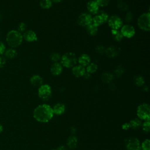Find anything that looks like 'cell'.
<instances>
[{
	"instance_id": "d6a6232c",
	"label": "cell",
	"mask_w": 150,
	"mask_h": 150,
	"mask_svg": "<svg viewBox=\"0 0 150 150\" xmlns=\"http://www.w3.org/2000/svg\"><path fill=\"white\" fill-rule=\"evenodd\" d=\"M99 6L104 7L108 5L110 0H94Z\"/></svg>"
},
{
	"instance_id": "9c48e42d",
	"label": "cell",
	"mask_w": 150,
	"mask_h": 150,
	"mask_svg": "<svg viewBox=\"0 0 150 150\" xmlns=\"http://www.w3.org/2000/svg\"><path fill=\"white\" fill-rule=\"evenodd\" d=\"M120 32L122 35L123 37L127 38H132L135 33V28L130 25H124L122 26Z\"/></svg>"
},
{
	"instance_id": "f1b7e54d",
	"label": "cell",
	"mask_w": 150,
	"mask_h": 150,
	"mask_svg": "<svg viewBox=\"0 0 150 150\" xmlns=\"http://www.w3.org/2000/svg\"><path fill=\"white\" fill-rule=\"evenodd\" d=\"M50 60L52 61H53L54 63L58 62V61H59L60 60L61 56L60 55V54L59 53L53 52L50 54Z\"/></svg>"
},
{
	"instance_id": "ee69618b",
	"label": "cell",
	"mask_w": 150,
	"mask_h": 150,
	"mask_svg": "<svg viewBox=\"0 0 150 150\" xmlns=\"http://www.w3.org/2000/svg\"><path fill=\"white\" fill-rule=\"evenodd\" d=\"M52 1L54 3H59V2H60L61 1H62V0H52Z\"/></svg>"
},
{
	"instance_id": "74e56055",
	"label": "cell",
	"mask_w": 150,
	"mask_h": 150,
	"mask_svg": "<svg viewBox=\"0 0 150 150\" xmlns=\"http://www.w3.org/2000/svg\"><path fill=\"white\" fill-rule=\"evenodd\" d=\"M96 52H97L98 53H99V54H103V53H105V47H104L103 46H102V45H99V46H98L96 47Z\"/></svg>"
},
{
	"instance_id": "4dcf8cb0",
	"label": "cell",
	"mask_w": 150,
	"mask_h": 150,
	"mask_svg": "<svg viewBox=\"0 0 150 150\" xmlns=\"http://www.w3.org/2000/svg\"><path fill=\"white\" fill-rule=\"evenodd\" d=\"M118 9L121 11H123V12H125V11H127L128 9V5L125 3L124 2H120V3H118Z\"/></svg>"
},
{
	"instance_id": "44dd1931",
	"label": "cell",
	"mask_w": 150,
	"mask_h": 150,
	"mask_svg": "<svg viewBox=\"0 0 150 150\" xmlns=\"http://www.w3.org/2000/svg\"><path fill=\"white\" fill-rule=\"evenodd\" d=\"M92 23L95 25L96 26L98 27L99 26L104 23L103 19L102 17L98 13H97L94 17L92 18Z\"/></svg>"
},
{
	"instance_id": "52a82bcc",
	"label": "cell",
	"mask_w": 150,
	"mask_h": 150,
	"mask_svg": "<svg viewBox=\"0 0 150 150\" xmlns=\"http://www.w3.org/2000/svg\"><path fill=\"white\" fill-rule=\"evenodd\" d=\"M109 27L111 29L118 30L122 26V21L120 16L113 15L108 18L107 21Z\"/></svg>"
},
{
	"instance_id": "1f68e13d",
	"label": "cell",
	"mask_w": 150,
	"mask_h": 150,
	"mask_svg": "<svg viewBox=\"0 0 150 150\" xmlns=\"http://www.w3.org/2000/svg\"><path fill=\"white\" fill-rule=\"evenodd\" d=\"M142 129L145 132H149L150 129V122L149 120L145 121L142 124Z\"/></svg>"
},
{
	"instance_id": "d4e9b609",
	"label": "cell",
	"mask_w": 150,
	"mask_h": 150,
	"mask_svg": "<svg viewBox=\"0 0 150 150\" xmlns=\"http://www.w3.org/2000/svg\"><path fill=\"white\" fill-rule=\"evenodd\" d=\"M113 79V75L110 73H108V72H105L104 73H103L101 76V80L104 83H110Z\"/></svg>"
},
{
	"instance_id": "3957f363",
	"label": "cell",
	"mask_w": 150,
	"mask_h": 150,
	"mask_svg": "<svg viewBox=\"0 0 150 150\" xmlns=\"http://www.w3.org/2000/svg\"><path fill=\"white\" fill-rule=\"evenodd\" d=\"M60 64L63 67L69 69L72 68L76 65L77 63V57L73 52H67L64 53L60 58Z\"/></svg>"
},
{
	"instance_id": "8992f818",
	"label": "cell",
	"mask_w": 150,
	"mask_h": 150,
	"mask_svg": "<svg viewBox=\"0 0 150 150\" xmlns=\"http://www.w3.org/2000/svg\"><path fill=\"white\" fill-rule=\"evenodd\" d=\"M38 96L40 99L46 101L52 96V88L48 84H42L38 88Z\"/></svg>"
},
{
	"instance_id": "9a60e30c",
	"label": "cell",
	"mask_w": 150,
	"mask_h": 150,
	"mask_svg": "<svg viewBox=\"0 0 150 150\" xmlns=\"http://www.w3.org/2000/svg\"><path fill=\"white\" fill-rule=\"evenodd\" d=\"M91 59L90 57L87 54H81L79 58H77V62L79 63L80 65L86 67L90 63Z\"/></svg>"
},
{
	"instance_id": "b9f144b4",
	"label": "cell",
	"mask_w": 150,
	"mask_h": 150,
	"mask_svg": "<svg viewBox=\"0 0 150 150\" xmlns=\"http://www.w3.org/2000/svg\"><path fill=\"white\" fill-rule=\"evenodd\" d=\"M90 74L86 71V73H84V74L83 75V77L84 78H85V79H88V78L90 77Z\"/></svg>"
},
{
	"instance_id": "8d00e7d4",
	"label": "cell",
	"mask_w": 150,
	"mask_h": 150,
	"mask_svg": "<svg viewBox=\"0 0 150 150\" xmlns=\"http://www.w3.org/2000/svg\"><path fill=\"white\" fill-rule=\"evenodd\" d=\"M124 72V69L122 67H118L115 70V74L117 77H120L122 74Z\"/></svg>"
},
{
	"instance_id": "836d02e7",
	"label": "cell",
	"mask_w": 150,
	"mask_h": 150,
	"mask_svg": "<svg viewBox=\"0 0 150 150\" xmlns=\"http://www.w3.org/2000/svg\"><path fill=\"white\" fill-rule=\"evenodd\" d=\"M98 14H99L101 17L103 19V21L104 22V23L107 22L108 19V18H109V16L104 11H98L97 12Z\"/></svg>"
},
{
	"instance_id": "83f0119b",
	"label": "cell",
	"mask_w": 150,
	"mask_h": 150,
	"mask_svg": "<svg viewBox=\"0 0 150 150\" xmlns=\"http://www.w3.org/2000/svg\"><path fill=\"white\" fill-rule=\"evenodd\" d=\"M134 81L137 86H142L144 84V83H145V80H144V77L141 76H139V75L136 76L134 77Z\"/></svg>"
},
{
	"instance_id": "ba28073f",
	"label": "cell",
	"mask_w": 150,
	"mask_h": 150,
	"mask_svg": "<svg viewBox=\"0 0 150 150\" xmlns=\"http://www.w3.org/2000/svg\"><path fill=\"white\" fill-rule=\"evenodd\" d=\"M91 15L87 12L81 13L77 18V23L81 26H87L92 23Z\"/></svg>"
},
{
	"instance_id": "bcb514c9",
	"label": "cell",
	"mask_w": 150,
	"mask_h": 150,
	"mask_svg": "<svg viewBox=\"0 0 150 150\" xmlns=\"http://www.w3.org/2000/svg\"><path fill=\"white\" fill-rule=\"evenodd\" d=\"M141 150H142V149H141Z\"/></svg>"
},
{
	"instance_id": "f35d334b",
	"label": "cell",
	"mask_w": 150,
	"mask_h": 150,
	"mask_svg": "<svg viewBox=\"0 0 150 150\" xmlns=\"http://www.w3.org/2000/svg\"><path fill=\"white\" fill-rule=\"evenodd\" d=\"M6 58L4 56H0V68H2L6 64Z\"/></svg>"
},
{
	"instance_id": "603a6c76",
	"label": "cell",
	"mask_w": 150,
	"mask_h": 150,
	"mask_svg": "<svg viewBox=\"0 0 150 150\" xmlns=\"http://www.w3.org/2000/svg\"><path fill=\"white\" fill-rule=\"evenodd\" d=\"M77 144V139L74 136H70L67 139V145L71 149H74L76 147Z\"/></svg>"
},
{
	"instance_id": "30bf717a",
	"label": "cell",
	"mask_w": 150,
	"mask_h": 150,
	"mask_svg": "<svg viewBox=\"0 0 150 150\" xmlns=\"http://www.w3.org/2000/svg\"><path fill=\"white\" fill-rule=\"evenodd\" d=\"M125 145L127 150H141L139 141L137 138H130L126 140Z\"/></svg>"
},
{
	"instance_id": "ffe728a7",
	"label": "cell",
	"mask_w": 150,
	"mask_h": 150,
	"mask_svg": "<svg viewBox=\"0 0 150 150\" xmlns=\"http://www.w3.org/2000/svg\"><path fill=\"white\" fill-rule=\"evenodd\" d=\"M86 27V30L87 33L91 36H95L98 32V27L94 25L93 23L89 24Z\"/></svg>"
},
{
	"instance_id": "4fadbf2b",
	"label": "cell",
	"mask_w": 150,
	"mask_h": 150,
	"mask_svg": "<svg viewBox=\"0 0 150 150\" xmlns=\"http://www.w3.org/2000/svg\"><path fill=\"white\" fill-rule=\"evenodd\" d=\"M71 71L73 74L76 77H83L86 73V69L84 67L79 64L75 65L71 69Z\"/></svg>"
},
{
	"instance_id": "ac0fdd59",
	"label": "cell",
	"mask_w": 150,
	"mask_h": 150,
	"mask_svg": "<svg viewBox=\"0 0 150 150\" xmlns=\"http://www.w3.org/2000/svg\"><path fill=\"white\" fill-rule=\"evenodd\" d=\"M53 113L56 115H61L65 111L64 105L62 103H57L55 104L52 108Z\"/></svg>"
},
{
	"instance_id": "5b68a950",
	"label": "cell",
	"mask_w": 150,
	"mask_h": 150,
	"mask_svg": "<svg viewBox=\"0 0 150 150\" xmlns=\"http://www.w3.org/2000/svg\"><path fill=\"white\" fill-rule=\"evenodd\" d=\"M137 115L139 119L143 120H149L150 118V107L146 103L139 105L137 108Z\"/></svg>"
},
{
	"instance_id": "6da1fadb",
	"label": "cell",
	"mask_w": 150,
	"mask_h": 150,
	"mask_svg": "<svg viewBox=\"0 0 150 150\" xmlns=\"http://www.w3.org/2000/svg\"><path fill=\"white\" fill-rule=\"evenodd\" d=\"M52 108L47 104H42L38 106L33 111L34 118L40 122H47L49 121L53 116Z\"/></svg>"
},
{
	"instance_id": "d6986e66",
	"label": "cell",
	"mask_w": 150,
	"mask_h": 150,
	"mask_svg": "<svg viewBox=\"0 0 150 150\" xmlns=\"http://www.w3.org/2000/svg\"><path fill=\"white\" fill-rule=\"evenodd\" d=\"M5 57L12 59H14L17 56V52L14 48H9L5 50L4 52Z\"/></svg>"
},
{
	"instance_id": "e0dca14e",
	"label": "cell",
	"mask_w": 150,
	"mask_h": 150,
	"mask_svg": "<svg viewBox=\"0 0 150 150\" xmlns=\"http://www.w3.org/2000/svg\"><path fill=\"white\" fill-rule=\"evenodd\" d=\"M30 84L33 86L40 87L43 84V79L38 74H35L30 77Z\"/></svg>"
},
{
	"instance_id": "2e32d148",
	"label": "cell",
	"mask_w": 150,
	"mask_h": 150,
	"mask_svg": "<svg viewBox=\"0 0 150 150\" xmlns=\"http://www.w3.org/2000/svg\"><path fill=\"white\" fill-rule=\"evenodd\" d=\"M119 52H120V49L117 47L110 46L108 48L105 49V53L108 57L112 58L117 56L119 53Z\"/></svg>"
},
{
	"instance_id": "7c38bea8",
	"label": "cell",
	"mask_w": 150,
	"mask_h": 150,
	"mask_svg": "<svg viewBox=\"0 0 150 150\" xmlns=\"http://www.w3.org/2000/svg\"><path fill=\"white\" fill-rule=\"evenodd\" d=\"M87 9L90 14L96 15L99 11V6L94 0H91L87 4Z\"/></svg>"
},
{
	"instance_id": "e575fe53",
	"label": "cell",
	"mask_w": 150,
	"mask_h": 150,
	"mask_svg": "<svg viewBox=\"0 0 150 150\" xmlns=\"http://www.w3.org/2000/svg\"><path fill=\"white\" fill-rule=\"evenodd\" d=\"M26 30V25L24 22H21L18 26V31L20 33L25 32Z\"/></svg>"
},
{
	"instance_id": "f546056e",
	"label": "cell",
	"mask_w": 150,
	"mask_h": 150,
	"mask_svg": "<svg viewBox=\"0 0 150 150\" xmlns=\"http://www.w3.org/2000/svg\"><path fill=\"white\" fill-rule=\"evenodd\" d=\"M142 150H150V141L149 139H145L142 143L141 147Z\"/></svg>"
},
{
	"instance_id": "d590c367",
	"label": "cell",
	"mask_w": 150,
	"mask_h": 150,
	"mask_svg": "<svg viewBox=\"0 0 150 150\" xmlns=\"http://www.w3.org/2000/svg\"><path fill=\"white\" fill-rule=\"evenodd\" d=\"M133 18H134V15L131 12H128L126 13L125 20L127 22H128V23L131 22L133 20Z\"/></svg>"
},
{
	"instance_id": "ab89813d",
	"label": "cell",
	"mask_w": 150,
	"mask_h": 150,
	"mask_svg": "<svg viewBox=\"0 0 150 150\" xmlns=\"http://www.w3.org/2000/svg\"><path fill=\"white\" fill-rule=\"evenodd\" d=\"M6 50V47L4 43L0 41V56H2L3 54H4V52Z\"/></svg>"
},
{
	"instance_id": "7402d4cb",
	"label": "cell",
	"mask_w": 150,
	"mask_h": 150,
	"mask_svg": "<svg viewBox=\"0 0 150 150\" xmlns=\"http://www.w3.org/2000/svg\"><path fill=\"white\" fill-rule=\"evenodd\" d=\"M111 34L113 39L117 42L121 41L123 38L122 35L121 34V32L118 30L111 29Z\"/></svg>"
},
{
	"instance_id": "cb8c5ba5",
	"label": "cell",
	"mask_w": 150,
	"mask_h": 150,
	"mask_svg": "<svg viewBox=\"0 0 150 150\" xmlns=\"http://www.w3.org/2000/svg\"><path fill=\"white\" fill-rule=\"evenodd\" d=\"M98 69L97 65L94 63H90L87 66L86 69V71L90 73V74L92 73H94Z\"/></svg>"
},
{
	"instance_id": "4316f807",
	"label": "cell",
	"mask_w": 150,
	"mask_h": 150,
	"mask_svg": "<svg viewBox=\"0 0 150 150\" xmlns=\"http://www.w3.org/2000/svg\"><path fill=\"white\" fill-rule=\"evenodd\" d=\"M129 127L133 129H137L141 125V121L138 118H134L129 123Z\"/></svg>"
},
{
	"instance_id": "8fae6325",
	"label": "cell",
	"mask_w": 150,
	"mask_h": 150,
	"mask_svg": "<svg viewBox=\"0 0 150 150\" xmlns=\"http://www.w3.org/2000/svg\"><path fill=\"white\" fill-rule=\"evenodd\" d=\"M22 37L23 39L28 42H32L38 40V37L36 33L32 30H26L25 32H23Z\"/></svg>"
},
{
	"instance_id": "7bdbcfd3",
	"label": "cell",
	"mask_w": 150,
	"mask_h": 150,
	"mask_svg": "<svg viewBox=\"0 0 150 150\" xmlns=\"http://www.w3.org/2000/svg\"><path fill=\"white\" fill-rule=\"evenodd\" d=\"M53 150H66V148L64 146H60L58 147L56 149H53Z\"/></svg>"
},
{
	"instance_id": "5bb4252c",
	"label": "cell",
	"mask_w": 150,
	"mask_h": 150,
	"mask_svg": "<svg viewBox=\"0 0 150 150\" xmlns=\"http://www.w3.org/2000/svg\"><path fill=\"white\" fill-rule=\"evenodd\" d=\"M63 71V66L59 62L53 63L50 67V72L54 76L60 75Z\"/></svg>"
},
{
	"instance_id": "60d3db41",
	"label": "cell",
	"mask_w": 150,
	"mask_h": 150,
	"mask_svg": "<svg viewBox=\"0 0 150 150\" xmlns=\"http://www.w3.org/2000/svg\"><path fill=\"white\" fill-rule=\"evenodd\" d=\"M122 128L123 129H128L129 128V123H125L122 125Z\"/></svg>"
},
{
	"instance_id": "7a4b0ae2",
	"label": "cell",
	"mask_w": 150,
	"mask_h": 150,
	"mask_svg": "<svg viewBox=\"0 0 150 150\" xmlns=\"http://www.w3.org/2000/svg\"><path fill=\"white\" fill-rule=\"evenodd\" d=\"M23 40L22 35L16 30L9 31L6 36V43L12 48H15L20 46Z\"/></svg>"
},
{
	"instance_id": "484cf974",
	"label": "cell",
	"mask_w": 150,
	"mask_h": 150,
	"mask_svg": "<svg viewBox=\"0 0 150 150\" xmlns=\"http://www.w3.org/2000/svg\"><path fill=\"white\" fill-rule=\"evenodd\" d=\"M39 4L42 8L47 9L52 7V0H40Z\"/></svg>"
},
{
	"instance_id": "f6af8a7d",
	"label": "cell",
	"mask_w": 150,
	"mask_h": 150,
	"mask_svg": "<svg viewBox=\"0 0 150 150\" xmlns=\"http://www.w3.org/2000/svg\"><path fill=\"white\" fill-rule=\"evenodd\" d=\"M2 131H3V126H2V125L0 123V133H1V132H2Z\"/></svg>"
},
{
	"instance_id": "277c9868",
	"label": "cell",
	"mask_w": 150,
	"mask_h": 150,
	"mask_svg": "<svg viewBox=\"0 0 150 150\" xmlns=\"http://www.w3.org/2000/svg\"><path fill=\"white\" fill-rule=\"evenodd\" d=\"M139 29L144 31L148 32L150 30V14L149 12L144 13L141 15L137 21Z\"/></svg>"
}]
</instances>
